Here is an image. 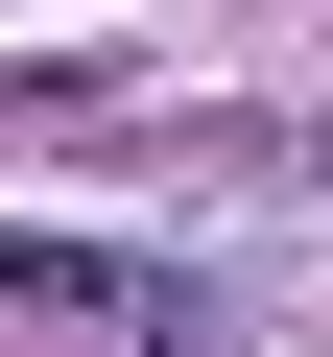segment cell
<instances>
[{
	"label": "cell",
	"instance_id": "cell-1",
	"mask_svg": "<svg viewBox=\"0 0 333 357\" xmlns=\"http://www.w3.org/2000/svg\"><path fill=\"white\" fill-rule=\"evenodd\" d=\"M0 310H24V333H143V357H166V286H143L119 238H0Z\"/></svg>",
	"mask_w": 333,
	"mask_h": 357
}]
</instances>
